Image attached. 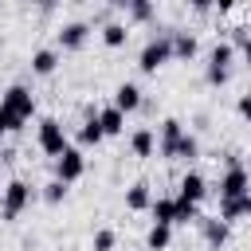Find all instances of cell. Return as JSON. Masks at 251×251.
<instances>
[{
  "label": "cell",
  "mask_w": 251,
  "mask_h": 251,
  "mask_svg": "<svg viewBox=\"0 0 251 251\" xmlns=\"http://www.w3.org/2000/svg\"><path fill=\"white\" fill-rule=\"evenodd\" d=\"M31 114H35V94H31V86L12 82V86L0 94V129H4V133H20Z\"/></svg>",
  "instance_id": "1"
},
{
  "label": "cell",
  "mask_w": 251,
  "mask_h": 251,
  "mask_svg": "<svg viewBox=\"0 0 251 251\" xmlns=\"http://www.w3.org/2000/svg\"><path fill=\"white\" fill-rule=\"evenodd\" d=\"M231 59H235V47L227 39H216V47L208 51V67H204L208 86H224L231 78Z\"/></svg>",
  "instance_id": "2"
},
{
  "label": "cell",
  "mask_w": 251,
  "mask_h": 251,
  "mask_svg": "<svg viewBox=\"0 0 251 251\" xmlns=\"http://www.w3.org/2000/svg\"><path fill=\"white\" fill-rule=\"evenodd\" d=\"M169 59H173V39H169V31H161V35H153V39L141 47L137 67H141L145 75H157V71H161Z\"/></svg>",
  "instance_id": "3"
},
{
  "label": "cell",
  "mask_w": 251,
  "mask_h": 251,
  "mask_svg": "<svg viewBox=\"0 0 251 251\" xmlns=\"http://www.w3.org/2000/svg\"><path fill=\"white\" fill-rule=\"evenodd\" d=\"M35 141H39V149H43L47 157H55V161L71 149L67 129H63V122H59V118H39V133H35Z\"/></svg>",
  "instance_id": "4"
},
{
  "label": "cell",
  "mask_w": 251,
  "mask_h": 251,
  "mask_svg": "<svg viewBox=\"0 0 251 251\" xmlns=\"http://www.w3.org/2000/svg\"><path fill=\"white\" fill-rule=\"evenodd\" d=\"M27 204H31V184L27 180H8L4 184V200H0V216L12 224Z\"/></svg>",
  "instance_id": "5"
},
{
  "label": "cell",
  "mask_w": 251,
  "mask_h": 251,
  "mask_svg": "<svg viewBox=\"0 0 251 251\" xmlns=\"http://www.w3.org/2000/svg\"><path fill=\"white\" fill-rule=\"evenodd\" d=\"M180 141H184V126H180V118H165V122H161V133H157V153H161L165 161H176Z\"/></svg>",
  "instance_id": "6"
},
{
  "label": "cell",
  "mask_w": 251,
  "mask_h": 251,
  "mask_svg": "<svg viewBox=\"0 0 251 251\" xmlns=\"http://www.w3.org/2000/svg\"><path fill=\"white\" fill-rule=\"evenodd\" d=\"M251 192V173L243 165H227L224 176H220V200H235V196H247Z\"/></svg>",
  "instance_id": "7"
},
{
  "label": "cell",
  "mask_w": 251,
  "mask_h": 251,
  "mask_svg": "<svg viewBox=\"0 0 251 251\" xmlns=\"http://www.w3.org/2000/svg\"><path fill=\"white\" fill-rule=\"evenodd\" d=\"M82 173H86V157H82V149H78V145H71V149H67V153L55 161V180L75 184Z\"/></svg>",
  "instance_id": "8"
},
{
  "label": "cell",
  "mask_w": 251,
  "mask_h": 251,
  "mask_svg": "<svg viewBox=\"0 0 251 251\" xmlns=\"http://www.w3.org/2000/svg\"><path fill=\"white\" fill-rule=\"evenodd\" d=\"M55 39H59V47H63V51H82V47H86V39H90V24H86V20H71V24H63V27H59V35H55Z\"/></svg>",
  "instance_id": "9"
},
{
  "label": "cell",
  "mask_w": 251,
  "mask_h": 251,
  "mask_svg": "<svg viewBox=\"0 0 251 251\" xmlns=\"http://www.w3.org/2000/svg\"><path fill=\"white\" fill-rule=\"evenodd\" d=\"M196 227H200L204 243H208V247H216V251H220V247L227 243V235H231V224H224L220 216H200V224H196Z\"/></svg>",
  "instance_id": "10"
},
{
  "label": "cell",
  "mask_w": 251,
  "mask_h": 251,
  "mask_svg": "<svg viewBox=\"0 0 251 251\" xmlns=\"http://www.w3.org/2000/svg\"><path fill=\"white\" fill-rule=\"evenodd\" d=\"M102 141H106V133H102V126H98V110L86 106V118H82V126H78V145L90 149V145H102Z\"/></svg>",
  "instance_id": "11"
},
{
  "label": "cell",
  "mask_w": 251,
  "mask_h": 251,
  "mask_svg": "<svg viewBox=\"0 0 251 251\" xmlns=\"http://www.w3.org/2000/svg\"><path fill=\"white\" fill-rule=\"evenodd\" d=\"M141 102H145V98H141V86H137V82H118V86H114V106H118L122 114H133Z\"/></svg>",
  "instance_id": "12"
},
{
  "label": "cell",
  "mask_w": 251,
  "mask_h": 251,
  "mask_svg": "<svg viewBox=\"0 0 251 251\" xmlns=\"http://www.w3.org/2000/svg\"><path fill=\"white\" fill-rule=\"evenodd\" d=\"M98 126H102V133H106V137H122V133H126V114L110 102V106H102V110H98Z\"/></svg>",
  "instance_id": "13"
},
{
  "label": "cell",
  "mask_w": 251,
  "mask_h": 251,
  "mask_svg": "<svg viewBox=\"0 0 251 251\" xmlns=\"http://www.w3.org/2000/svg\"><path fill=\"white\" fill-rule=\"evenodd\" d=\"M129 153H133V157H153V153H157V133H153L149 126H137V129L129 133Z\"/></svg>",
  "instance_id": "14"
},
{
  "label": "cell",
  "mask_w": 251,
  "mask_h": 251,
  "mask_svg": "<svg viewBox=\"0 0 251 251\" xmlns=\"http://www.w3.org/2000/svg\"><path fill=\"white\" fill-rule=\"evenodd\" d=\"M169 39H173V59H192V55L200 51L196 35H192V31H184V27H173V31H169Z\"/></svg>",
  "instance_id": "15"
},
{
  "label": "cell",
  "mask_w": 251,
  "mask_h": 251,
  "mask_svg": "<svg viewBox=\"0 0 251 251\" xmlns=\"http://www.w3.org/2000/svg\"><path fill=\"white\" fill-rule=\"evenodd\" d=\"M176 196H184V200L200 204V200L208 196V180H204L200 173H184V176H180V192H176Z\"/></svg>",
  "instance_id": "16"
},
{
  "label": "cell",
  "mask_w": 251,
  "mask_h": 251,
  "mask_svg": "<svg viewBox=\"0 0 251 251\" xmlns=\"http://www.w3.org/2000/svg\"><path fill=\"white\" fill-rule=\"evenodd\" d=\"M126 208H129V212H149V208H153V192H149L145 180H137V184L126 188Z\"/></svg>",
  "instance_id": "17"
},
{
  "label": "cell",
  "mask_w": 251,
  "mask_h": 251,
  "mask_svg": "<svg viewBox=\"0 0 251 251\" xmlns=\"http://www.w3.org/2000/svg\"><path fill=\"white\" fill-rule=\"evenodd\" d=\"M251 216V192L247 196H235V200H220V220L231 224V220H247Z\"/></svg>",
  "instance_id": "18"
},
{
  "label": "cell",
  "mask_w": 251,
  "mask_h": 251,
  "mask_svg": "<svg viewBox=\"0 0 251 251\" xmlns=\"http://www.w3.org/2000/svg\"><path fill=\"white\" fill-rule=\"evenodd\" d=\"M55 67H59V51L55 47H39V51H31V71L35 75H55Z\"/></svg>",
  "instance_id": "19"
},
{
  "label": "cell",
  "mask_w": 251,
  "mask_h": 251,
  "mask_svg": "<svg viewBox=\"0 0 251 251\" xmlns=\"http://www.w3.org/2000/svg\"><path fill=\"white\" fill-rule=\"evenodd\" d=\"M153 224H169L173 227V220H176V196H153Z\"/></svg>",
  "instance_id": "20"
},
{
  "label": "cell",
  "mask_w": 251,
  "mask_h": 251,
  "mask_svg": "<svg viewBox=\"0 0 251 251\" xmlns=\"http://www.w3.org/2000/svg\"><path fill=\"white\" fill-rule=\"evenodd\" d=\"M169 243H173V227H169V224H153L149 235H145V247H149V251H165Z\"/></svg>",
  "instance_id": "21"
},
{
  "label": "cell",
  "mask_w": 251,
  "mask_h": 251,
  "mask_svg": "<svg viewBox=\"0 0 251 251\" xmlns=\"http://www.w3.org/2000/svg\"><path fill=\"white\" fill-rule=\"evenodd\" d=\"M122 8H126V16H129L133 24H149V20L157 16V8H153V4H145V0H126Z\"/></svg>",
  "instance_id": "22"
},
{
  "label": "cell",
  "mask_w": 251,
  "mask_h": 251,
  "mask_svg": "<svg viewBox=\"0 0 251 251\" xmlns=\"http://www.w3.org/2000/svg\"><path fill=\"white\" fill-rule=\"evenodd\" d=\"M126 39H129L126 24H118V20L102 24V43H106V47H126Z\"/></svg>",
  "instance_id": "23"
},
{
  "label": "cell",
  "mask_w": 251,
  "mask_h": 251,
  "mask_svg": "<svg viewBox=\"0 0 251 251\" xmlns=\"http://www.w3.org/2000/svg\"><path fill=\"white\" fill-rule=\"evenodd\" d=\"M176 224H200V204H192V200H184V196H176V220H173V227Z\"/></svg>",
  "instance_id": "24"
},
{
  "label": "cell",
  "mask_w": 251,
  "mask_h": 251,
  "mask_svg": "<svg viewBox=\"0 0 251 251\" xmlns=\"http://www.w3.org/2000/svg\"><path fill=\"white\" fill-rule=\"evenodd\" d=\"M114 243H118V231H114V227H98L94 239H90L94 251H114Z\"/></svg>",
  "instance_id": "25"
},
{
  "label": "cell",
  "mask_w": 251,
  "mask_h": 251,
  "mask_svg": "<svg viewBox=\"0 0 251 251\" xmlns=\"http://www.w3.org/2000/svg\"><path fill=\"white\" fill-rule=\"evenodd\" d=\"M43 200H47V204H63V200H67V184H63V180H47V184H43Z\"/></svg>",
  "instance_id": "26"
},
{
  "label": "cell",
  "mask_w": 251,
  "mask_h": 251,
  "mask_svg": "<svg viewBox=\"0 0 251 251\" xmlns=\"http://www.w3.org/2000/svg\"><path fill=\"white\" fill-rule=\"evenodd\" d=\"M200 157V141L192 137V133H184V141H180V153H176V161H196Z\"/></svg>",
  "instance_id": "27"
},
{
  "label": "cell",
  "mask_w": 251,
  "mask_h": 251,
  "mask_svg": "<svg viewBox=\"0 0 251 251\" xmlns=\"http://www.w3.org/2000/svg\"><path fill=\"white\" fill-rule=\"evenodd\" d=\"M235 39H239V47H243V63H247V71H251V27H239Z\"/></svg>",
  "instance_id": "28"
},
{
  "label": "cell",
  "mask_w": 251,
  "mask_h": 251,
  "mask_svg": "<svg viewBox=\"0 0 251 251\" xmlns=\"http://www.w3.org/2000/svg\"><path fill=\"white\" fill-rule=\"evenodd\" d=\"M239 114H243V118H247V126H251V94H243V98H239Z\"/></svg>",
  "instance_id": "29"
},
{
  "label": "cell",
  "mask_w": 251,
  "mask_h": 251,
  "mask_svg": "<svg viewBox=\"0 0 251 251\" xmlns=\"http://www.w3.org/2000/svg\"><path fill=\"white\" fill-rule=\"evenodd\" d=\"M4 137H8V133H4V129H0V149H4Z\"/></svg>",
  "instance_id": "30"
}]
</instances>
